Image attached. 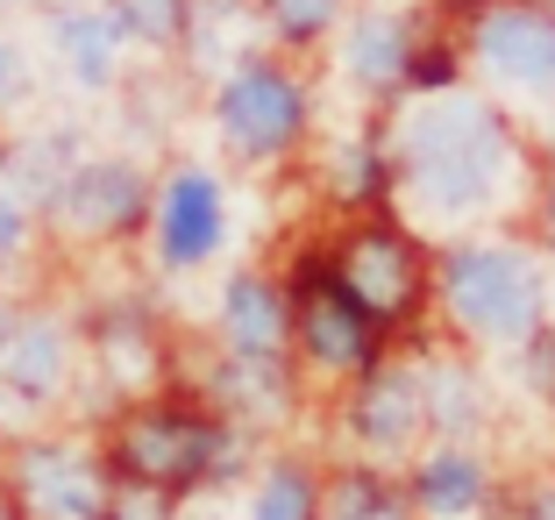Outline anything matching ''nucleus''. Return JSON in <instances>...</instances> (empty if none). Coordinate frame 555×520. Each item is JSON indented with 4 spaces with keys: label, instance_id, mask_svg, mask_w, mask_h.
Wrapping results in <instances>:
<instances>
[{
    "label": "nucleus",
    "instance_id": "5701e85b",
    "mask_svg": "<svg viewBox=\"0 0 555 520\" xmlns=\"http://www.w3.org/2000/svg\"><path fill=\"white\" fill-rule=\"evenodd\" d=\"M513 364H520V385L534 392L541 407H555V321L541 328L534 342H520V350H513Z\"/></svg>",
    "mask_w": 555,
    "mask_h": 520
},
{
    "label": "nucleus",
    "instance_id": "423d86ee",
    "mask_svg": "<svg viewBox=\"0 0 555 520\" xmlns=\"http://www.w3.org/2000/svg\"><path fill=\"white\" fill-rule=\"evenodd\" d=\"M293 286V364L313 378H357L371 371L385 350H392V328L377 321L343 278H335V257L327 243L299 250V264L285 271Z\"/></svg>",
    "mask_w": 555,
    "mask_h": 520
},
{
    "label": "nucleus",
    "instance_id": "f257e3e1",
    "mask_svg": "<svg viewBox=\"0 0 555 520\" xmlns=\"http://www.w3.org/2000/svg\"><path fill=\"white\" fill-rule=\"evenodd\" d=\"M377 143L392 172V214L413 228H441V243L470 236V221H491L534 164L513 114L470 86L392 100L377 122Z\"/></svg>",
    "mask_w": 555,
    "mask_h": 520
},
{
    "label": "nucleus",
    "instance_id": "20e7f679",
    "mask_svg": "<svg viewBox=\"0 0 555 520\" xmlns=\"http://www.w3.org/2000/svg\"><path fill=\"white\" fill-rule=\"evenodd\" d=\"M207 114H214V136L243 164H293L313 136V86L299 72V58L257 50L243 65L214 72Z\"/></svg>",
    "mask_w": 555,
    "mask_h": 520
},
{
    "label": "nucleus",
    "instance_id": "1a4fd4ad",
    "mask_svg": "<svg viewBox=\"0 0 555 520\" xmlns=\"http://www.w3.org/2000/svg\"><path fill=\"white\" fill-rule=\"evenodd\" d=\"M343 435L349 456L377 464V471H406L427 449V392H421V364L385 350L371 371H357L343 385Z\"/></svg>",
    "mask_w": 555,
    "mask_h": 520
},
{
    "label": "nucleus",
    "instance_id": "ddd939ff",
    "mask_svg": "<svg viewBox=\"0 0 555 520\" xmlns=\"http://www.w3.org/2000/svg\"><path fill=\"white\" fill-rule=\"evenodd\" d=\"M299 378L307 371H299L293 357H229V350H221V357L199 371V385H185V392L207 399L235 435L263 442V435H278V428L299 421V399H307Z\"/></svg>",
    "mask_w": 555,
    "mask_h": 520
},
{
    "label": "nucleus",
    "instance_id": "aec40b11",
    "mask_svg": "<svg viewBox=\"0 0 555 520\" xmlns=\"http://www.w3.org/2000/svg\"><path fill=\"white\" fill-rule=\"evenodd\" d=\"M357 0H257V22L271 36L278 58H313L321 43H335Z\"/></svg>",
    "mask_w": 555,
    "mask_h": 520
},
{
    "label": "nucleus",
    "instance_id": "b1692460",
    "mask_svg": "<svg viewBox=\"0 0 555 520\" xmlns=\"http://www.w3.org/2000/svg\"><path fill=\"white\" fill-rule=\"evenodd\" d=\"M527 228H534V250L555 264V172H534L527 186Z\"/></svg>",
    "mask_w": 555,
    "mask_h": 520
},
{
    "label": "nucleus",
    "instance_id": "c85d7f7f",
    "mask_svg": "<svg viewBox=\"0 0 555 520\" xmlns=\"http://www.w3.org/2000/svg\"><path fill=\"white\" fill-rule=\"evenodd\" d=\"M541 172H555V122H548V143H541Z\"/></svg>",
    "mask_w": 555,
    "mask_h": 520
},
{
    "label": "nucleus",
    "instance_id": "a878e982",
    "mask_svg": "<svg viewBox=\"0 0 555 520\" xmlns=\"http://www.w3.org/2000/svg\"><path fill=\"white\" fill-rule=\"evenodd\" d=\"M520 520H555V471L541 478V485H527V506H520Z\"/></svg>",
    "mask_w": 555,
    "mask_h": 520
},
{
    "label": "nucleus",
    "instance_id": "0eeeda50",
    "mask_svg": "<svg viewBox=\"0 0 555 520\" xmlns=\"http://www.w3.org/2000/svg\"><path fill=\"white\" fill-rule=\"evenodd\" d=\"M8 492H15L22 520H107L121 478L107 464V442L86 428H43L22 435L0 464Z\"/></svg>",
    "mask_w": 555,
    "mask_h": 520
},
{
    "label": "nucleus",
    "instance_id": "f03ea898",
    "mask_svg": "<svg viewBox=\"0 0 555 520\" xmlns=\"http://www.w3.org/2000/svg\"><path fill=\"white\" fill-rule=\"evenodd\" d=\"M435 307L456 350H520L555 321V264L534 236H449L435 250Z\"/></svg>",
    "mask_w": 555,
    "mask_h": 520
},
{
    "label": "nucleus",
    "instance_id": "2f4dec72",
    "mask_svg": "<svg viewBox=\"0 0 555 520\" xmlns=\"http://www.w3.org/2000/svg\"><path fill=\"white\" fill-rule=\"evenodd\" d=\"M0 8H15V0H0ZM43 8H57V0H43Z\"/></svg>",
    "mask_w": 555,
    "mask_h": 520
},
{
    "label": "nucleus",
    "instance_id": "412c9836",
    "mask_svg": "<svg viewBox=\"0 0 555 520\" xmlns=\"http://www.w3.org/2000/svg\"><path fill=\"white\" fill-rule=\"evenodd\" d=\"M107 15L121 22L129 50H179L185 43V22H193V0H100Z\"/></svg>",
    "mask_w": 555,
    "mask_h": 520
},
{
    "label": "nucleus",
    "instance_id": "6e6552de",
    "mask_svg": "<svg viewBox=\"0 0 555 520\" xmlns=\"http://www.w3.org/2000/svg\"><path fill=\"white\" fill-rule=\"evenodd\" d=\"M463 65L499 93L555 100V8L548 0H463L456 15Z\"/></svg>",
    "mask_w": 555,
    "mask_h": 520
},
{
    "label": "nucleus",
    "instance_id": "f3484780",
    "mask_svg": "<svg viewBox=\"0 0 555 520\" xmlns=\"http://www.w3.org/2000/svg\"><path fill=\"white\" fill-rule=\"evenodd\" d=\"M50 58L65 65V79L79 93H107V86H121L129 36H121V22L100 0H57L50 8Z\"/></svg>",
    "mask_w": 555,
    "mask_h": 520
},
{
    "label": "nucleus",
    "instance_id": "a211bd4d",
    "mask_svg": "<svg viewBox=\"0 0 555 520\" xmlns=\"http://www.w3.org/2000/svg\"><path fill=\"white\" fill-rule=\"evenodd\" d=\"M421 392H427V435L435 442H477L499 421V399H491V385H485L470 350H435V357H421Z\"/></svg>",
    "mask_w": 555,
    "mask_h": 520
},
{
    "label": "nucleus",
    "instance_id": "6ab92c4d",
    "mask_svg": "<svg viewBox=\"0 0 555 520\" xmlns=\"http://www.w3.org/2000/svg\"><path fill=\"white\" fill-rule=\"evenodd\" d=\"M321 499H327V464H313L307 449H271L249 471L243 520H321Z\"/></svg>",
    "mask_w": 555,
    "mask_h": 520
},
{
    "label": "nucleus",
    "instance_id": "39448f33",
    "mask_svg": "<svg viewBox=\"0 0 555 520\" xmlns=\"http://www.w3.org/2000/svg\"><path fill=\"white\" fill-rule=\"evenodd\" d=\"M327 257H335V278H343L392 335L435 307V250H427L421 228L399 221L392 207L349 214V221L327 236Z\"/></svg>",
    "mask_w": 555,
    "mask_h": 520
},
{
    "label": "nucleus",
    "instance_id": "cd10ccee",
    "mask_svg": "<svg viewBox=\"0 0 555 520\" xmlns=\"http://www.w3.org/2000/svg\"><path fill=\"white\" fill-rule=\"evenodd\" d=\"M0 520H22V506H15V492H8V478H0Z\"/></svg>",
    "mask_w": 555,
    "mask_h": 520
},
{
    "label": "nucleus",
    "instance_id": "473e14b6",
    "mask_svg": "<svg viewBox=\"0 0 555 520\" xmlns=\"http://www.w3.org/2000/svg\"><path fill=\"white\" fill-rule=\"evenodd\" d=\"M548 8H555V0H548Z\"/></svg>",
    "mask_w": 555,
    "mask_h": 520
},
{
    "label": "nucleus",
    "instance_id": "dca6fc26",
    "mask_svg": "<svg viewBox=\"0 0 555 520\" xmlns=\"http://www.w3.org/2000/svg\"><path fill=\"white\" fill-rule=\"evenodd\" d=\"M214 335L229 357H293V286L285 271H229L214 300Z\"/></svg>",
    "mask_w": 555,
    "mask_h": 520
},
{
    "label": "nucleus",
    "instance_id": "c756f323",
    "mask_svg": "<svg viewBox=\"0 0 555 520\" xmlns=\"http://www.w3.org/2000/svg\"><path fill=\"white\" fill-rule=\"evenodd\" d=\"M179 520H229V513H207V506H199V513H179Z\"/></svg>",
    "mask_w": 555,
    "mask_h": 520
},
{
    "label": "nucleus",
    "instance_id": "2eb2a0df",
    "mask_svg": "<svg viewBox=\"0 0 555 520\" xmlns=\"http://www.w3.org/2000/svg\"><path fill=\"white\" fill-rule=\"evenodd\" d=\"M399 485H406L413 520H491V506H499V485H491V464L477 442H427L399 471Z\"/></svg>",
    "mask_w": 555,
    "mask_h": 520
},
{
    "label": "nucleus",
    "instance_id": "9b49d317",
    "mask_svg": "<svg viewBox=\"0 0 555 520\" xmlns=\"http://www.w3.org/2000/svg\"><path fill=\"white\" fill-rule=\"evenodd\" d=\"M150 200H157V179H150L143 164L129 150H107V157H79L72 164L65 193H57V228H65L72 243H135L150 228Z\"/></svg>",
    "mask_w": 555,
    "mask_h": 520
},
{
    "label": "nucleus",
    "instance_id": "9d476101",
    "mask_svg": "<svg viewBox=\"0 0 555 520\" xmlns=\"http://www.w3.org/2000/svg\"><path fill=\"white\" fill-rule=\"evenodd\" d=\"M150 264L164 278H185V271H207L221 250H229V193L214 179L207 164H179L157 179V200H150Z\"/></svg>",
    "mask_w": 555,
    "mask_h": 520
},
{
    "label": "nucleus",
    "instance_id": "bb28decb",
    "mask_svg": "<svg viewBox=\"0 0 555 520\" xmlns=\"http://www.w3.org/2000/svg\"><path fill=\"white\" fill-rule=\"evenodd\" d=\"M15 321H22V300L0 286V342H8V328H15Z\"/></svg>",
    "mask_w": 555,
    "mask_h": 520
},
{
    "label": "nucleus",
    "instance_id": "393cba45",
    "mask_svg": "<svg viewBox=\"0 0 555 520\" xmlns=\"http://www.w3.org/2000/svg\"><path fill=\"white\" fill-rule=\"evenodd\" d=\"M22 86H29V65H22V43H8V36H0V107H8V100H22Z\"/></svg>",
    "mask_w": 555,
    "mask_h": 520
},
{
    "label": "nucleus",
    "instance_id": "7ed1b4c3",
    "mask_svg": "<svg viewBox=\"0 0 555 520\" xmlns=\"http://www.w3.org/2000/svg\"><path fill=\"white\" fill-rule=\"evenodd\" d=\"M107 464L121 485L164 492V499H193L207 485H229L249 464V435H235L207 399L193 392H150L107 421Z\"/></svg>",
    "mask_w": 555,
    "mask_h": 520
},
{
    "label": "nucleus",
    "instance_id": "4be33fe9",
    "mask_svg": "<svg viewBox=\"0 0 555 520\" xmlns=\"http://www.w3.org/2000/svg\"><path fill=\"white\" fill-rule=\"evenodd\" d=\"M29 250H36V207H29V200H22L8 179H0V278L15 271Z\"/></svg>",
    "mask_w": 555,
    "mask_h": 520
},
{
    "label": "nucleus",
    "instance_id": "7c9ffc66",
    "mask_svg": "<svg viewBox=\"0 0 555 520\" xmlns=\"http://www.w3.org/2000/svg\"><path fill=\"white\" fill-rule=\"evenodd\" d=\"M371 8H413V0H371Z\"/></svg>",
    "mask_w": 555,
    "mask_h": 520
},
{
    "label": "nucleus",
    "instance_id": "f8f14e48",
    "mask_svg": "<svg viewBox=\"0 0 555 520\" xmlns=\"http://www.w3.org/2000/svg\"><path fill=\"white\" fill-rule=\"evenodd\" d=\"M72 371H79V335L72 314L57 307H22V321L0 342V407L22 421H50L65 407Z\"/></svg>",
    "mask_w": 555,
    "mask_h": 520
},
{
    "label": "nucleus",
    "instance_id": "4468645a",
    "mask_svg": "<svg viewBox=\"0 0 555 520\" xmlns=\"http://www.w3.org/2000/svg\"><path fill=\"white\" fill-rule=\"evenodd\" d=\"M421 43H427V22L413 15V8H371V0H357L343 36H335V58H343V79L357 86L363 100L392 107V100H406Z\"/></svg>",
    "mask_w": 555,
    "mask_h": 520
}]
</instances>
